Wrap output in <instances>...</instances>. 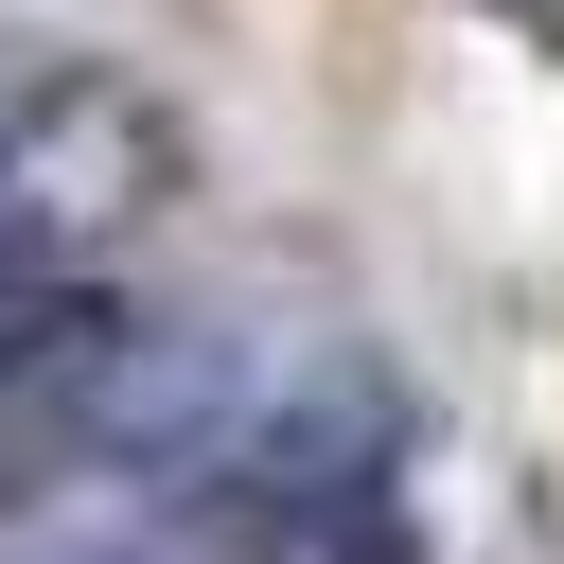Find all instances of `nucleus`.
Listing matches in <instances>:
<instances>
[{"mask_svg":"<svg viewBox=\"0 0 564 564\" xmlns=\"http://www.w3.org/2000/svg\"><path fill=\"white\" fill-rule=\"evenodd\" d=\"M141 194H176V123L141 88L53 70L35 106H0V247H70V229H106Z\"/></svg>","mask_w":564,"mask_h":564,"instance_id":"1","label":"nucleus"},{"mask_svg":"<svg viewBox=\"0 0 564 564\" xmlns=\"http://www.w3.org/2000/svg\"><path fill=\"white\" fill-rule=\"evenodd\" d=\"M247 423H264L247 335H106V370H88V458L106 476H212Z\"/></svg>","mask_w":564,"mask_h":564,"instance_id":"2","label":"nucleus"},{"mask_svg":"<svg viewBox=\"0 0 564 564\" xmlns=\"http://www.w3.org/2000/svg\"><path fill=\"white\" fill-rule=\"evenodd\" d=\"M511 18H529V35H546V53H564V0H511Z\"/></svg>","mask_w":564,"mask_h":564,"instance_id":"3","label":"nucleus"}]
</instances>
